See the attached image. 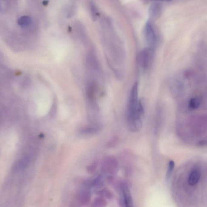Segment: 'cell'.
I'll use <instances>...</instances> for the list:
<instances>
[{
  "mask_svg": "<svg viewBox=\"0 0 207 207\" xmlns=\"http://www.w3.org/2000/svg\"><path fill=\"white\" fill-rule=\"evenodd\" d=\"M48 2H49L48 1H44V2H43V4H44V5H47L48 4Z\"/></svg>",
  "mask_w": 207,
  "mask_h": 207,
  "instance_id": "11",
  "label": "cell"
},
{
  "mask_svg": "<svg viewBox=\"0 0 207 207\" xmlns=\"http://www.w3.org/2000/svg\"><path fill=\"white\" fill-rule=\"evenodd\" d=\"M200 178V173L197 169L192 170L190 173L189 178V183L194 186L197 183Z\"/></svg>",
  "mask_w": 207,
  "mask_h": 207,
  "instance_id": "5",
  "label": "cell"
},
{
  "mask_svg": "<svg viewBox=\"0 0 207 207\" xmlns=\"http://www.w3.org/2000/svg\"><path fill=\"white\" fill-rule=\"evenodd\" d=\"M138 100V84L135 83L130 93L129 100L128 118L133 117L136 115L139 105Z\"/></svg>",
  "mask_w": 207,
  "mask_h": 207,
  "instance_id": "1",
  "label": "cell"
},
{
  "mask_svg": "<svg viewBox=\"0 0 207 207\" xmlns=\"http://www.w3.org/2000/svg\"><path fill=\"white\" fill-rule=\"evenodd\" d=\"M118 142V139L117 137H115L109 140V142H108L107 145L108 147H113L117 145Z\"/></svg>",
  "mask_w": 207,
  "mask_h": 207,
  "instance_id": "9",
  "label": "cell"
},
{
  "mask_svg": "<svg viewBox=\"0 0 207 207\" xmlns=\"http://www.w3.org/2000/svg\"><path fill=\"white\" fill-rule=\"evenodd\" d=\"M200 99L198 97H192L189 101V109L191 110H195L198 109L200 105Z\"/></svg>",
  "mask_w": 207,
  "mask_h": 207,
  "instance_id": "6",
  "label": "cell"
},
{
  "mask_svg": "<svg viewBox=\"0 0 207 207\" xmlns=\"http://www.w3.org/2000/svg\"><path fill=\"white\" fill-rule=\"evenodd\" d=\"M162 5L158 2H155L150 6L149 14L152 17L157 18L161 14Z\"/></svg>",
  "mask_w": 207,
  "mask_h": 207,
  "instance_id": "4",
  "label": "cell"
},
{
  "mask_svg": "<svg viewBox=\"0 0 207 207\" xmlns=\"http://www.w3.org/2000/svg\"><path fill=\"white\" fill-rule=\"evenodd\" d=\"M154 49L148 48L140 52L139 56V62L143 70H146L150 65L152 60Z\"/></svg>",
  "mask_w": 207,
  "mask_h": 207,
  "instance_id": "3",
  "label": "cell"
},
{
  "mask_svg": "<svg viewBox=\"0 0 207 207\" xmlns=\"http://www.w3.org/2000/svg\"><path fill=\"white\" fill-rule=\"evenodd\" d=\"M18 24L22 27L28 26L31 22V18L28 16H21L18 20Z\"/></svg>",
  "mask_w": 207,
  "mask_h": 207,
  "instance_id": "7",
  "label": "cell"
},
{
  "mask_svg": "<svg viewBox=\"0 0 207 207\" xmlns=\"http://www.w3.org/2000/svg\"><path fill=\"white\" fill-rule=\"evenodd\" d=\"M174 167H175V163L174 161L172 160L169 161V164H168V171H167V178L170 177L174 170Z\"/></svg>",
  "mask_w": 207,
  "mask_h": 207,
  "instance_id": "8",
  "label": "cell"
},
{
  "mask_svg": "<svg viewBox=\"0 0 207 207\" xmlns=\"http://www.w3.org/2000/svg\"><path fill=\"white\" fill-rule=\"evenodd\" d=\"M144 36L148 48L154 49L157 42V36L150 21H148L144 26Z\"/></svg>",
  "mask_w": 207,
  "mask_h": 207,
  "instance_id": "2",
  "label": "cell"
},
{
  "mask_svg": "<svg viewBox=\"0 0 207 207\" xmlns=\"http://www.w3.org/2000/svg\"><path fill=\"white\" fill-rule=\"evenodd\" d=\"M90 7H91V10L93 18L94 19H96V18L97 17V15H98L97 9H96L95 5L93 3H91Z\"/></svg>",
  "mask_w": 207,
  "mask_h": 207,
  "instance_id": "10",
  "label": "cell"
}]
</instances>
